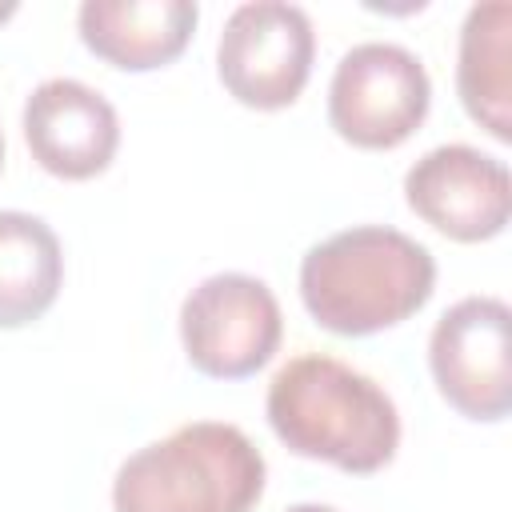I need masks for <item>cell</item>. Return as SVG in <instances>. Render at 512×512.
<instances>
[{
	"mask_svg": "<svg viewBox=\"0 0 512 512\" xmlns=\"http://www.w3.org/2000/svg\"><path fill=\"white\" fill-rule=\"evenodd\" d=\"M0 168H4V132H0Z\"/></svg>",
	"mask_w": 512,
	"mask_h": 512,
	"instance_id": "cell-15",
	"label": "cell"
},
{
	"mask_svg": "<svg viewBox=\"0 0 512 512\" xmlns=\"http://www.w3.org/2000/svg\"><path fill=\"white\" fill-rule=\"evenodd\" d=\"M264 412L288 452L336 464L352 476L380 472L400 448V412L392 396L328 352H300L280 364L268 380Z\"/></svg>",
	"mask_w": 512,
	"mask_h": 512,
	"instance_id": "cell-1",
	"label": "cell"
},
{
	"mask_svg": "<svg viewBox=\"0 0 512 512\" xmlns=\"http://www.w3.org/2000/svg\"><path fill=\"white\" fill-rule=\"evenodd\" d=\"M440 396L468 420L496 424L512 408V312L500 296L456 300L428 336Z\"/></svg>",
	"mask_w": 512,
	"mask_h": 512,
	"instance_id": "cell-7",
	"label": "cell"
},
{
	"mask_svg": "<svg viewBox=\"0 0 512 512\" xmlns=\"http://www.w3.org/2000/svg\"><path fill=\"white\" fill-rule=\"evenodd\" d=\"M32 160L60 180L100 176L120 148V116L104 92L84 80H40L20 112Z\"/></svg>",
	"mask_w": 512,
	"mask_h": 512,
	"instance_id": "cell-9",
	"label": "cell"
},
{
	"mask_svg": "<svg viewBox=\"0 0 512 512\" xmlns=\"http://www.w3.org/2000/svg\"><path fill=\"white\" fill-rule=\"evenodd\" d=\"M316 56V32L300 4L288 0H248L236 4L216 40V76L232 100L244 108H288Z\"/></svg>",
	"mask_w": 512,
	"mask_h": 512,
	"instance_id": "cell-5",
	"label": "cell"
},
{
	"mask_svg": "<svg viewBox=\"0 0 512 512\" xmlns=\"http://www.w3.org/2000/svg\"><path fill=\"white\" fill-rule=\"evenodd\" d=\"M284 316L272 288L248 272H212L180 304V344L196 372L244 380L272 360Z\"/></svg>",
	"mask_w": 512,
	"mask_h": 512,
	"instance_id": "cell-6",
	"label": "cell"
},
{
	"mask_svg": "<svg viewBox=\"0 0 512 512\" xmlns=\"http://www.w3.org/2000/svg\"><path fill=\"white\" fill-rule=\"evenodd\" d=\"M432 80L424 60L392 40L352 44L328 84V124L356 148H396L428 116Z\"/></svg>",
	"mask_w": 512,
	"mask_h": 512,
	"instance_id": "cell-4",
	"label": "cell"
},
{
	"mask_svg": "<svg viewBox=\"0 0 512 512\" xmlns=\"http://www.w3.org/2000/svg\"><path fill=\"white\" fill-rule=\"evenodd\" d=\"M12 12H16V0H0V24H4Z\"/></svg>",
	"mask_w": 512,
	"mask_h": 512,
	"instance_id": "cell-14",
	"label": "cell"
},
{
	"mask_svg": "<svg viewBox=\"0 0 512 512\" xmlns=\"http://www.w3.org/2000/svg\"><path fill=\"white\" fill-rule=\"evenodd\" d=\"M512 4H472L460 24L456 92L464 112L500 144L512 140Z\"/></svg>",
	"mask_w": 512,
	"mask_h": 512,
	"instance_id": "cell-11",
	"label": "cell"
},
{
	"mask_svg": "<svg viewBox=\"0 0 512 512\" xmlns=\"http://www.w3.org/2000/svg\"><path fill=\"white\" fill-rule=\"evenodd\" d=\"M436 288V256L388 224H352L300 260V300L336 336H372L416 316Z\"/></svg>",
	"mask_w": 512,
	"mask_h": 512,
	"instance_id": "cell-2",
	"label": "cell"
},
{
	"mask_svg": "<svg viewBox=\"0 0 512 512\" xmlns=\"http://www.w3.org/2000/svg\"><path fill=\"white\" fill-rule=\"evenodd\" d=\"M64 284V248L48 220L0 208V328L40 320Z\"/></svg>",
	"mask_w": 512,
	"mask_h": 512,
	"instance_id": "cell-12",
	"label": "cell"
},
{
	"mask_svg": "<svg viewBox=\"0 0 512 512\" xmlns=\"http://www.w3.org/2000/svg\"><path fill=\"white\" fill-rule=\"evenodd\" d=\"M264 476V452L244 428L192 420L116 468L112 512H252Z\"/></svg>",
	"mask_w": 512,
	"mask_h": 512,
	"instance_id": "cell-3",
	"label": "cell"
},
{
	"mask_svg": "<svg viewBox=\"0 0 512 512\" xmlns=\"http://www.w3.org/2000/svg\"><path fill=\"white\" fill-rule=\"evenodd\" d=\"M200 20L192 0H84L76 28L88 52L124 72H152L172 64Z\"/></svg>",
	"mask_w": 512,
	"mask_h": 512,
	"instance_id": "cell-10",
	"label": "cell"
},
{
	"mask_svg": "<svg viewBox=\"0 0 512 512\" xmlns=\"http://www.w3.org/2000/svg\"><path fill=\"white\" fill-rule=\"evenodd\" d=\"M404 200L448 240L476 244L504 232L512 216V176L500 156L472 144H436L404 172Z\"/></svg>",
	"mask_w": 512,
	"mask_h": 512,
	"instance_id": "cell-8",
	"label": "cell"
},
{
	"mask_svg": "<svg viewBox=\"0 0 512 512\" xmlns=\"http://www.w3.org/2000/svg\"><path fill=\"white\" fill-rule=\"evenodd\" d=\"M284 512H336V508H332V504H312V500H308V504H292V508H284Z\"/></svg>",
	"mask_w": 512,
	"mask_h": 512,
	"instance_id": "cell-13",
	"label": "cell"
}]
</instances>
